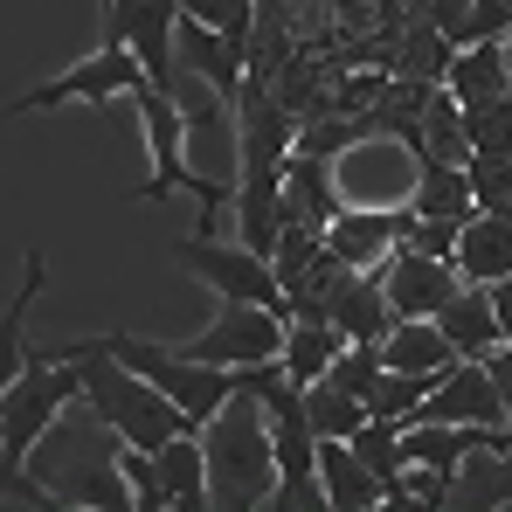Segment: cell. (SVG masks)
<instances>
[{
    "label": "cell",
    "mask_w": 512,
    "mask_h": 512,
    "mask_svg": "<svg viewBox=\"0 0 512 512\" xmlns=\"http://www.w3.org/2000/svg\"><path fill=\"white\" fill-rule=\"evenodd\" d=\"M506 63H512V28H506Z\"/></svg>",
    "instance_id": "f35d334b"
},
{
    "label": "cell",
    "mask_w": 512,
    "mask_h": 512,
    "mask_svg": "<svg viewBox=\"0 0 512 512\" xmlns=\"http://www.w3.org/2000/svg\"><path fill=\"white\" fill-rule=\"evenodd\" d=\"M443 84L457 90V104L471 111V104H492V97H512V63H506V42H471V49H457V63H450V77Z\"/></svg>",
    "instance_id": "ac0fdd59"
},
{
    "label": "cell",
    "mask_w": 512,
    "mask_h": 512,
    "mask_svg": "<svg viewBox=\"0 0 512 512\" xmlns=\"http://www.w3.org/2000/svg\"><path fill=\"white\" fill-rule=\"evenodd\" d=\"M381 374H388V353H381V340H353L340 360H333V374H326V381H340L346 395H360V402H367Z\"/></svg>",
    "instance_id": "1f68e13d"
},
{
    "label": "cell",
    "mask_w": 512,
    "mask_h": 512,
    "mask_svg": "<svg viewBox=\"0 0 512 512\" xmlns=\"http://www.w3.org/2000/svg\"><path fill=\"white\" fill-rule=\"evenodd\" d=\"M346 201H340V180H333V160L319 153H291L284 167V215H312V222H333Z\"/></svg>",
    "instance_id": "603a6c76"
},
{
    "label": "cell",
    "mask_w": 512,
    "mask_h": 512,
    "mask_svg": "<svg viewBox=\"0 0 512 512\" xmlns=\"http://www.w3.org/2000/svg\"><path fill=\"white\" fill-rule=\"evenodd\" d=\"M416 14H429L457 49H471V0H416Z\"/></svg>",
    "instance_id": "d590c367"
},
{
    "label": "cell",
    "mask_w": 512,
    "mask_h": 512,
    "mask_svg": "<svg viewBox=\"0 0 512 512\" xmlns=\"http://www.w3.org/2000/svg\"><path fill=\"white\" fill-rule=\"evenodd\" d=\"M42 277H49V256H42V243H28L21 291L7 298V319H0V374H7V381H14V374H21V360H28V346H21V326H28V305L42 298Z\"/></svg>",
    "instance_id": "d4e9b609"
},
{
    "label": "cell",
    "mask_w": 512,
    "mask_h": 512,
    "mask_svg": "<svg viewBox=\"0 0 512 512\" xmlns=\"http://www.w3.org/2000/svg\"><path fill=\"white\" fill-rule=\"evenodd\" d=\"M416 215L436 222H471L478 215V194H471V167H450V160H416Z\"/></svg>",
    "instance_id": "44dd1931"
},
{
    "label": "cell",
    "mask_w": 512,
    "mask_h": 512,
    "mask_svg": "<svg viewBox=\"0 0 512 512\" xmlns=\"http://www.w3.org/2000/svg\"><path fill=\"white\" fill-rule=\"evenodd\" d=\"M464 132H471V153H485V160H512V97L471 104V111H464Z\"/></svg>",
    "instance_id": "f546056e"
},
{
    "label": "cell",
    "mask_w": 512,
    "mask_h": 512,
    "mask_svg": "<svg viewBox=\"0 0 512 512\" xmlns=\"http://www.w3.org/2000/svg\"><path fill=\"white\" fill-rule=\"evenodd\" d=\"M333 326H340L346 340H388V326H395L388 263H381V270H353L340 291H333Z\"/></svg>",
    "instance_id": "5bb4252c"
},
{
    "label": "cell",
    "mask_w": 512,
    "mask_h": 512,
    "mask_svg": "<svg viewBox=\"0 0 512 512\" xmlns=\"http://www.w3.org/2000/svg\"><path fill=\"white\" fill-rule=\"evenodd\" d=\"M436 326L450 333V346H457L464 360H485L492 346H506V326H499V298H492V284H464V291L436 312Z\"/></svg>",
    "instance_id": "9a60e30c"
},
{
    "label": "cell",
    "mask_w": 512,
    "mask_h": 512,
    "mask_svg": "<svg viewBox=\"0 0 512 512\" xmlns=\"http://www.w3.org/2000/svg\"><path fill=\"white\" fill-rule=\"evenodd\" d=\"M173 263L187 270V277H201V284H215V298H250V305H270V312H284L291 319V291H284V277H277V263L250 243H215V236H187V243H173Z\"/></svg>",
    "instance_id": "5b68a950"
},
{
    "label": "cell",
    "mask_w": 512,
    "mask_h": 512,
    "mask_svg": "<svg viewBox=\"0 0 512 512\" xmlns=\"http://www.w3.org/2000/svg\"><path fill=\"white\" fill-rule=\"evenodd\" d=\"M416 423H485V429H512V416H506V395H499L492 367H485V360H457V367H443V381L429 388V402L416 409Z\"/></svg>",
    "instance_id": "30bf717a"
},
{
    "label": "cell",
    "mask_w": 512,
    "mask_h": 512,
    "mask_svg": "<svg viewBox=\"0 0 512 512\" xmlns=\"http://www.w3.org/2000/svg\"><path fill=\"white\" fill-rule=\"evenodd\" d=\"M319 478H326V499H333V512L388 506V485H381V478H374V464L353 450V436H319Z\"/></svg>",
    "instance_id": "4fadbf2b"
},
{
    "label": "cell",
    "mask_w": 512,
    "mask_h": 512,
    "mask_svg": "<svg viewBox=\"0 0 512 512\" xmlns=\"http://www.w3.org/2000/svg\"><path fill=\"white\" fill-rule=\"evenodd\" d=\"M104 340H111V353H118L125 367H139L146 381H160L194 423H215V416L236 402V388H243L236 367H208V360H194L187 346H160V340H139V333H104Z\"/></svg>",
    "instance_id": "3957f363"
},
{
    "label": "cell",
    "mask_w": 512,
    "mask_h": 512,
    "mask_svg": "<svg viewBox=\"0 0 512 512\" xmlns=\"http://www.w3.org/2000/svg\"><path fill=\"white\" fill-rule=\"evenodd\" d=\"M409 229H416V201H402V208L346 201L340 215H333V229H326V243H333V256L353 263V270H381L388 256L409 243Z\"/></svg>",
    "instance_id": "9c48e42d"
},
{
    "label": "cell",
    "mask_w": 512,
    "mask_h": 512,
    "mask_svg": "<svg viewBox=\"0 0 512 512\" xmlns=\"http://www.w3.org/2000/svg\"><path fill=\"white\" fill-rule=\"evenodd\" d=\"M326 229H333V222H312V215H291V222H284L277 256H270V263H277V277H284V291H291V277H305V270L326 256Z\"/></svg>",
    "instance_id": "f1b7e54d"
},
{
    "label": "cell",
    "mask_w": 512,
    "mask_h": 512,
    "mask_svg": "<svg viewBox=\"0 0 512 512\" xmlns=\"http://www.w3.org/2000/svg\"><path fill=\"white\" fill-rule=\"evenodd\" d=\"M346 346H353V340H346L333 319H291V333H284V353H277V360H284V374H291L298 388H312V381L333 374V360H340Z\"/></svg>",
    "instance_id": "e0dca14e"
},
{
    "label": "cell",
    "mask_w": 512,
    "mask_h": 512,
    "mask_svg": "<svg viewBox=\"0 0 512 512\" xmlns=\"http://www.w3.org/2000/svg\"><path fill=\"white\" fill-rule=\"evenodd\" d=\"M97 28H104V42H125L160 90L173 84V70H180V7L173 0H104Z\"/></svg>",
    "instance_id": "ba28073f"
},
{
    "label": "cell",
    "mask_w": 512,
    "mask_h": 512,
    "mask_svg": "<svg viewBox=\"0 0 512 512\" xmlns=\"http://www.w3.org/2000/svg\"><path fill=\"white\" fill-rule=\"evenodd\" d=\"M0 506H7V512H21V506H28V512H63L70 499L49 492L42 478H28L21 464H0Z\"/></svg>",
    "instance_id": "836d02e7"
},
{
    "label": "cell",
    "mask_w": 512,
    "mask_h": 512,
    "mask_svg": "<svg viewBox=\"0 0 512 512\" xmlns=\"http://www.w3.org/2000/svg\"><path fill=\"white\" fill-rule=\"evenodd\" d=\"M180 70L194 77V84H208L229 111L243 104V70H250V56H243V42H229L222 28H208V21H187L180 14Z\"/></svg>",
    "instance_id": "7c38bea8"
},
{
    "label": "cell",
    "mask_w": 512,
    "mask_h": 512,
    "mask_svg": "<svg viewBox=\"0 0 512 512\" xmlns=\"http://www.w3.org/2000/svg\"><path fill=\"white\" fill-rule=\"evenodd\" d=\"M84 395L77 360H28L0 388V464H28V443L49 436V423Z\"/></svg>",
    "instance_id": "277c9868"
},
{
    "label": "cell",
    "mask_w": 512,
    "mask_h": 512,
    "mask_svg": "<svg viewBox=\"0 0 512 512\" xmlns=\"http://www.w3.org/2000/svg\"><path fill=\"white\" fill-rule=\"evenodd\" d=\"M132 104H139L146 146H153V173H146L139 201H167V194H180V187H187V194L201 201V236H215V215L236 201V187L187 167V111H180V97H173V90H160V84H139V90H132Z\"/></svg>",
    "instance_id": "7a4b0ae2"
},
{
    "label": "cell",
    "mask_w": 512,
    "mask_h": 512,
    "mask_svg": "<svg viewBox=\"0 0 512 512\" xmlns=\"http://www.w3.org/2000/svg\"><path fill=\"white\" fill-rule=\"evenodd\" d=\"M492 298H499V326H506V340H512V277L492 284Z\"/></svg>",
    "instance_id": "74e56055"
},
{
    "label": "cell",
    "mask_w": 512,
    "mask_h": 512,
    "mask_svg": "<svg viewBox=\"0 0 512 512\" xmlns=\"http://www.w3.org/2000/svg\"><path fill=\"white\" fill-rule=\"evenodd\" d=\"M423 153H429V160H450V167L471 160L464 104H457V90H450V84H436V97H429V111H423Z\"/></svg>",
    "instance_id": "484cf974"
},
{
    "label": "cell",
    "mask_w": 512,
    "mask_h": 512,
    "mask_svg": "<svg viewBox=\"0 0 512 512\" xmlns=\"http://www.w3.org/2000/svg\"><path fill=\"white\" fill-rule=\"evenodd\" d=\"M485 367H492V381H499V395H506V416H512V340L492 346V353H485Z\"/></svg>",
    "instance_id": "8d00e7d4"
},
{
    "label": "cell",
    "mask_w": 512,
    "mask_h": 512,
    "mask_svg": "<svg viewBox=\"0 0 512 512\" xmlns=\"http://www.w3.org/2000/svg\"><path fill=\"white\" fill-rule=\"evenodd\" d=\"M457 243H464V222H436V215H416V229H409V243H402V250L450 256V263H457Z\"/></svg>",
    "instance_id": "e575fe53"
},
{
    "label": "cell",
    "mask_w": 512,
    "mask_h": 512,
    "mask_svg": "<svg viewBox=\"0 0 512 512\" xmlns=\"http://www.w3.org/2000/svg\"><path fill=\"white\" fill-rule=\"evenodd\" d=\"M284 333H291L284 312L250 305V298H222L215 305V326L201 340H187V353L208 360V367H256V360H277L284 353Z\"/></svg>",
    "instance_id": "52a82bcc"
},
{
    "label": "cell",
    "mask_w": 512,
    "mask_h": 512,
    "mask_svg": "<svg viewBox=\"0 0 512 512\" xmlns=\"http://www.w3.org/2000/svg\"><path fill=\"white\" fill-rule=\"evenodd\" d=\"M443 374H409V367H388L381 381H374V395H367V416H388V423H416V409L429 402V388H436Z\"/></svg>",
    "instance_id": "4316f807"
},
{
    "label": "cell",
    "mask_w": 512,
    "mask_h": 512,
    "mask_svg": "<svg viewBox=\"0 0 512 512\" xmlns=\"http://www.w3.org/2000/svg\"><path fill=\"white\" fill-rule=\"evenodd\" d=\"M381 353H388V367H409V374H443V367L464 360L436 319H395L388 340H381Z\"/></svg>",
    "instance_id": "7402d4cb"
},
{
    "label": "cell",
    "mask_w": 512,
    "mask_h": 512,
    "mask_svg": "<svg viewBox=\"0 0 512 512\" xmlns=\"http://www.w3.org/2000/svg\"><path fill=\"white\" fill-rule=\"evenodd\" d=\"M208 492L215 512H270L277 492V436L256 395H236L208 423Z\"/></svg>",
    "instance_id": "6da1fadb"
},
{
    "label": "cell",
    "mask_w": 512,
    "mask_h": 512,
    "mask_svg": "<svg viewBox=\"0 0 512 512\" xmlns=\"http://www.w3.org/2000/svg\"><path fill=\"white\" fill-rule=\"evenodd\" d=\"M450 63H457V42H450L429 14L409 7V21H402V49H395V70H402V77H429V84H443Z\"/></svg>",
    "instance_id": "cb8c5ba5"
},
{
    "label": "cell",
    "mask_w": 512,
    "mask_h": 512,
    "mask_svg": "<svg viewBox=\"0 0 512 512\" xmlns=\"http://www.w3.org/2000/svg\"><path fill=\"white\" fill-rule=\"evenodd\" d=\"M457 270H464V284H499V277H512V222L506 215H471L464 222Z\"/></svg>",
    "instance_id": "ffe728a7"
},
{
    "label": "cell",
    "mask_w": 512,
    "mask_h": 512,
    "mask_svg": "<svg viewBox=\"0 0 512 512\" xmlns=\"http://www.w3.org/2000/svg\"><path fill=\"white\" fill-rule=\"evenodd\" d=\"M464 167H471L478 215H506V222H512V160H485V153H471Z\"/></svg>",
    "instance_id": "d6a6232c"
},
{
    "label": "cell",
    "mask_w": 512,
    "mask_h": 512,
    "mask_svg": "<svg viewBox=\"0 0 512 512\" xmlns=\"http://www.w3.org/2000/svg\"><path fill=\"white\" fill-rule=\"evenodd\" d=\"M360 139H367V125L353 111H326V118L298 125V153H319V160H340L346 146H360Z\"/></svg>",
    "instance_id": "4dcf8cb0"
},
{
    "label": "cell",
    "mask_w": 512,
    "mask_h": 512,
    "mask_svg": "<svg viewBox=\"0 0 512 512\" xmlns=\"http://www.w3.org/2000/svg\"><path fill=\"white\" fill-rule=\"evenodd\" d=\"M139 84H153L146 63H139L125 42H97V56H84L77 70H63L56 84H35V90H21V97H7V118H21V111H56V104H111V97H132Z\"/></svg>",
    "instance_id": "8992f818"
},
{
    "label": "cell",
    "mask_w": 512,
    "mask_h": 512,
    "mask_svg": "<svg viewBox=\"0 0 512 512\" xmlns=\"http://www.w3.org/2000/svg\"><path fill=\"white\" fill-rule=\"evenodd\" d=\"M457 291H464V270L450 256H423V250L388 256V305H395V319H436Z\"/></svg>",
    "instance_id": "8fae6325"
},
{
    "label": "cell",
    "mask_w": 512,
    "mask_h": 512,
    "mask_svg": "<svg viewBox=\"0 0 512 512\" xmlns=\"http://www.w3.org/2000/svg\"><path fill=\"white\" fill-rule=\"evenodd\" d=\"M512 506V436L492 450H471L457 464V485H450V512H499Z\"/></svg>",
    "instance_id": "2e32d148"
},
{
    "label": "cell",
    "mask_w": 512,
    "mask_h": 512,
    "mask_svg": "<svg viewBox=\"0 0 512 512\" xmlns=\"http://www.w3.org/2000/svg\"><path fill=\"white\" fill-rule=\"evenodd\" d=\"M305 409H312V429L319 436H360V423H367V402L346 395L340 381H312L305 388Z\"/></svg>",
    "instance_id": "83f0119b"
},
{
    "label": "cell",
    "mask_w": 512,
    "mask_h": 512,
    "mask_svg": "<svg viewBox=\"0 0 512 512\" xmlns=\"http://www.w3.org/2000/svg\"><path fill=\"white\" fill-rule=\"evenodd\" d=\"M160 478H167L173 512H215V492H208V443L187 429L160 450Z\"/></svg>",
    "instance_id": "d6986e66"
}]
</instances>
